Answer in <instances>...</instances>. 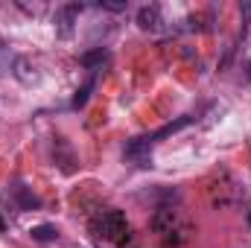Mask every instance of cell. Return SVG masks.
<instances>
[{"instance_id": "6da1fadb", "label": "cell", "mask_w": 251, "mask_h": 248, "mask_svg": "<svg viewBox=\"0 0 251 248\" xmlns=\"http://www.w3.org/2000/svg\"><path fill=\"white\" fill-rule=\"evenodd\" d=\"M193 120H196L193 114H181V117H176L173 123L161 125V128H158V131H152V134H143V137L128 140V143H126V158H128L134 167H152V149H155L164 137H170V134L181 131V128L190 125Z\"/></svg>"}, {"instance_id": "7a4b0ae2", "label": "cell", "mask_w": 251, "mask_h": 248, "mask_svg": "<svg viewBox=\"0 0 251 248\" xmlns=\"http://www.w3.org/2000/svg\"><path fill=\"white\" fill-rule=\"evenodd\" d=\"M91 234L102 243H114V246H123L128 243V222H126L123 210H114V207H108V210H100L94 219H91Z\"/></svg>"}, {"instance_id": "3957f363", "label": "cell", "mask_w": 251, "mask_h": 248, "mask_svg": "<svg viewBox=\"0 0 251 248\" xmlns=\"http://www.w3.org/2000/svg\"><path fill=\"white\" fill-rule=\"evenodd\" d=\"M79 9H82V6H76V3H67V6H59V9H56L53 24H56V32H59L62 38H70V35H73L76 18H79Z\"/></svg>"}, {"instance_id": "277c9868", "label": "cell", "mask_w": 251, "mask_h": 248, "mask_svg": "<svg viewBox=\"0 0 251 248\" xmlns=\"http://www.w3.org/2000/svg\"><path fill=\"white\" fill-rule=\"evenodd\" d=\"M137 26L143 29V32H158L161 26H164V15H161V9L152 3V6H140L137 9Z\"/></svg>"}, {"instance_id": "5b68a950", "label": "cell", "mask_w": 251, "mask_h": 248, "mask_svg": "<svg viewBox=\"0 0 251 248\" xmlns=\"http://www.w3.org/2000/svg\"><path fill=\"white\" fill-rule=\"evenodd\" d=\"M79 62H82V67H88L91 73H97V70H100L102 64L108 62V50H102V47H97V50H91V53H85V56H82Z\"/></svg>"}, {"instance_id": "8992f818", "label": "cell", "mask_w": 251, "mask_h": 248, "mask_svg": "<svg viewBox=\"0 0 251 248\" xmlns=\"http://www.w3.org/2000/svg\"><path fill=\"white\" fill-rule=\"evenodd\" d=\"M94 85H97V73H91V76L85 79V85L76 91V97H73V102H70V105H73V108H85V105H88V99H91Z\"/></svg>"}, {"instance_id": "52a82bcc", "label": "cell", "mask_w": 251, "mask_h": 248, "mask_svg": "<svg viewBox=\"0 0 251 248\" xmlns=\"http://www.w3.org/2000/svg\"><path fill=\"white\" fill-rule=\"evenodd\" d=\"M29 237L35 243H56L59 240V228L56 225H35V228H29Z\"/></svg>"}, {"instance_id": "ba28073f", "label": "cell", "mask_w": 251, "mask_h": 248, "mask_svg": "<svg viewBox=\"0 0 251 248\" xmlns=\"http://www.w3.org/2000/svg\"><path fill=\"white\" fill-rule=\"evenodd\" d=\"M12 193L18 196V201H21V207H24V210H32V207H38V204H41L32 193H26V190H24V184H15V187H12Z\"/></svg>"}, {"instance_id": "9c48e42d", "label": "cell", "mask_w": 251, "mask_h": 248, "mask_svg": "<svg viewBox=\"0 0 251 248\" xmlns=\"http://www.w3.org/2000/svg\"><path fill=\"white\" fill-rule=\"evenodd\" d=\"M240 12H243V24H251V3H240Z\"/></svg>"}]
</instances>
